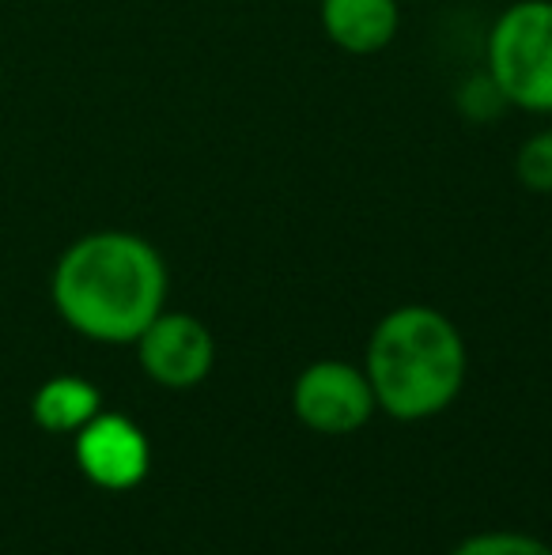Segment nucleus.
Returning <instances> with one entry per match:
<instances>
[{
  "instance_id": "1",
  "label": "nucleus",
  "mask_w": 552,
  "mask_h": 555,
  "mask_svg": "<svg viewBox=\"0 0 552 555\" xmlns=\"http://www.w3.org/2000/svg\"><path fill=\"white\" fill-rule=\"evenodd\" d=\"M167 261L133 231H91L57 257L50 299L61 322L95 344H133L167 310Z\"/></svg>"
},
{
  "instance_id": "2",
  "label": "nucleus",
  "mask_w": 552,
  "mask_h": 555,
  "mask_svg": "<svg viewBox=\"0 0 552 555\" xmlns=\"http://www.w3.org/2000/svg\"><path fill=\"white\" fill-rule=\"evenodd\" d=\"M470 371L458 325L435 307L390 310L371 330L363 374L375 389V404L390 420L420 424L458 401Z\"/></svg>"
},
{
  "instance_id": "3",
  "label": "nucleus",
  "mask_w": 552,
  "mask_h": 555,
  "mask_svg": "<svg viewBox=\"0 0 552 555\" xmlns=\"http://www.w3.org/2000/svg\"><path fill=\"white\" fill-rule=\"evenodd\" d=\"M496 95L526 114H552V0H515L485 38Z\"/></svg>"
},
{
  "instance_id": "4",
  "label": "nucleus",
  "mask_w": 552,
  "mask_h": 555,
  "mask_svg": "<svg viewBox=\"0 0 552 555\" xmlns=\"http://www.w3.org/2000/svg\"><path fill=\"white\" fill-rule=\"evenodd\" d=\"M375 389L363 366L345 359H318L295 378L292 412L318 435H352L375 416Z\"/></svg>"
},
{
  "instance_id": "5",
  "label": "nucleus",
  "mask_w": 552,
  "mask_h": 555,
  "mask_svg": "<svg viewBox=\"0 0 552 555\" xmlns=\"http://www.w3.org/2000/svg\"><path fill=\"white\" fill-rule=\"evenodd\" d=\"M133 344L140 371L163 389H193L216 366V340L208 325L182 310H163Z\"/></svg>"
},
{
  "instance_id": "6",
  "label": "nucleus",
  "mask_w": 552,
  "mask_h": 555,
  "mask_svg": "<svg viewBox=\"0 0 552 555\" xmlns=\"http://www.w3.org/2000/svg\"><path fill=\"white\" fill-rule=\"evenodd\" d=\"M73 439L80 473L103 491H133L137 483H144L147 468H152L147 435L126 416L99 412Z\"/></svg>"
},
{
  "instance_id": "7",
  "label": "nucleus",
  "mask_w": 552,
  "mask_h": 555,
  "mask_svg": "<svg viewBox=\"0 0 552 555\" xmlns=\"http://www.w3.org/2000/svg\"><path fill=\"white\" fill-rule=\"evenodd\" d=\"M318 23L337 50L352 57H371L398 38L401 0H322Z\"/></svg>"
},
{
  "instance_id": "8",
  "label": "nucleus",
  "mask_w": 552,
  "mask_h": 555,
  "mask_svg": "<svg viewBox=\"0 0 552 555\" xmlns=\"http://www.w3.org/2000/svg\"><path fill=\"white\" fill-rule=\"evenodd\" d=\"M103 412V393L88 378L57 374L42 382L30 397V416L46 435H76Z\"/></svg>"
},
{
  "instance_id": "9",
  "label": "nucleus",
  "mask_w": 552,
  "mask_h": 555,
  "mask_svg": "<svg viewBox=\"0 0 552 555\" xmlns=\"http://www.w3.org/2000/svg\"><path fill=\"white\" fill-rule=\"evenodd\" d=\"M515 178L530 193H552V129H541L523 140L515 155Z\"/></svg>"
},
{
  "instance_id": "10",
  "label": "nucleus",
  "mask_w": 552,
  "mask_h": 555,
  "mask_svg": "<svg viewBox=\"0 0 552 555\" xmlns=\"http://www.w3.org/2000/svg\"><path fill=\"white\" fill-rule=\"evenodd\" d=\"M450 555H552V548L538 537H526V533H477L470 541H462Z\"/></svg>"
}]
</instances>
